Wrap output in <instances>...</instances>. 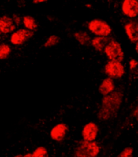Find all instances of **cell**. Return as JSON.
Masks as SVG:
<instances>
[{
  "mask_svg": "<svg viewBox=\"0 0 138 157\" xmlns=\"http://www.w3.org/2000/svg\"><path fill=\"white\" fill-rule=\"evenodd\" d=\"M123 100L124 93L120 90H115L113 93L103 97L98 113L99 119L103 121H106L115 117L119 112Z\"/></svg>",
  "mask_w": 138,
  "mask_h": 157,
  "instance_id": "1",
  "label": "cell"
},
{
  "mask_svg": "<svg viewBox=\"0 0 138 157\" xmlns=\"http://www.w3.org/2000/svg\"><path fill=\"white\" fill-rule=\"evenodd\" d=\"M88 29L95 37H109L112 33V28L106 22L101 19H93L88 23Z\"/></svg>",
  "mask_w": 138,
  "mask_h": 157,
  "instance_id": "2",
  "label": "cell"
},
{
  "mask_svg": "<svg viewBox=\"0 0 138 157\" xmlns=\"http://www.w3.org/2000/svg\"><path fill=\"white\" fill-rule=\"evenodd\" d=\"M104 53L109 60L123 62L124 59V52L121 44L118 41L111 40L104 50Z\"/></svg>",
  "mask_w": 138,
  "mask_h": 157,
  "instance_id": "3",
  "label": "cell"
},
{
  "mask_svg": "<svg viewBox=\"0 0 138 157\" xmlns=\"http://www.w3.org/2000/svg\"><path fill=\"white\" fill-rule=\"evenodd\" d=\"M104 72L108 78L111 79H119L125 73V67L121 62L109 60L104 66Z\"/></svg>",
  "mask_w": 138,
  "mask_h": 157,
  "instance_id": "4",
  "label": "cell"
},
{
  "mask_svg": "<svg viewBox=\"0 0 138 157\" xmlns=\"http://www.w3.org/2000/svg\"><path fill=\"white\" fill-rule=\"evenodd\" d=\"M34 35V32L30 31L25 28L19 29L12 33L10 37V42L14 46H21L24 44L28 39Z\"/></svg>",
  "mask_w": 138,
  "mask_h": 157,
  "instance_id": "5",
  "label": "cell"
},
{
  "mask_svg": "<svg viewBox=\"0 0 138 157\" xmlns=\"http://www.w3.org/2000/svg\"><path fill=\"white\" fill-rule=\"evenodd\" d=\"M99 125L95 122H89L85 124L81 131V136L83 140L86 142H94L99 135Z\"/></svg>",
  "mask_w": 138,
  "mask_h": 157,
  "instance_id": "6",
  "label": "cell"
},
{
  "mask_svg": "<svg viewBox=\"0 0 138 157\" xmlns=\"http://www.w3.org/2000/svg\"><path fill=\"white\" fill-rule=\"evenodd\" d=\"M122 12L124 16L134 19L138 17L137 0H124L121 6Z\"/></svg>",
  "mask_w": 138,
  "mask_h": 157,
  "instance_id": "7",
  "label": "cell"
},
{
  "mask_svg": "<svg viewBox=\"0 0 138 157\" xmlns=\"http://www.w3.org/2000/svg\"><path fill=\"white\" fill-rule=\"evenodd\" d=\"M77 146L85 154H87L90 157H98L100 153V146L95 141L94 142H86V141L82 140L80 142Z\"/></svg>",
  "mask_w": 138,
  "mask_h": 157,
  "instance_id": "8",
  "label": "cell"
},
{
  "mask_svg": "<svg viewBox=\"0 0 138 157\" xmlns=\"http://www.w3.org/2000/svg\"><path fill=\"white\" fill-rule=\"evenodd\" d=\"M69 128L64 123H59L55 124L50 130V138L52 140L57 143H60L64 140L65 137L68 133Z\"/></svg>",
  "mask_w": 138,
  "mask_h": 157,
  "instance_id": "9",
  "label": "cell"
},
{
  "mask_svg": "<svg viewBox=\"0 0 138 157\" xmlns=\"http://www.w3.org/2000/svg\"><path fill=\"white\" fill-rule=\"evenodd\" d=\"M17 25L15 24L12 17L3 15L0 17V32L3 34L14 33L17 29Z\"/></svg>",
  "mask_w": 138,
  "mask_h": 157,
  "instance_id": "10",
  "label": "cell"
},
{
  "mask_svg": "<svg viewBox=\"0 0 138 157\" xmlns=\"http://www.w3.org/2000/svg\"><path fill=\"white\" fill-rule=\"evenodd\" d=\"M126 35L129 41L132 43L138 42V21L131 20L124 26Z\"/></svg>",
  "mask_w": 138,
  "mask_h": 157,
  "instance_id": "11",
  "label": "cell"
},
{
  "mask_svg": "<svg viewBox=\"0 0 138 157\" xmlns=\"http://www.w3.org/2000/svg\"><path fill=\"white\" fill-rule=\"evenodd\" d=\"M99 90L103 97L113 93L115 90V84L114 80L110 78H104L99 85Z\"/></svg>",
  "mask_w": 138,
  "mask_h": 157,
  "instance_id": "12",
  "label": "cell"
},
{
  "mask_svg": "<svg viewBox=\"0 0 138 157\" xmlns=\"http://www.w3.org/2000/svg\"><path fill=\"white\" fill-rule=\"evenodd\" d=\"M109 37H94L92 38L91 46L98 52H104L106 47L111 41Z\"/></svg>",
  "mask_w": 138,
  "mask_h": 157,
  "instance_id": "13",
  "label": "cell"
},
{
  "mask_svg": "<svg viewBox=\"0 0 138 157\" xmlns=\"http://www.w3.org/2000/svg\"><path fill=\"white\" fill-rule=\"evenodd\" d=\"M74 38L76 41L81 46H88V45L91 44L92 38L89 35V33H87L86 31H76L73 34Z\"/></svg>",
  "mask_w": 138,
  "mask_h": 157,
  "instance_id": "14",
  "label": "cell"
},
{
  "mask_svg": "<svg viewBox=\"0 0 138 157\" xmlns=\"http://www.w3.org/2000/svg\"><path fill=\"white\" fill-rule=\"evenodd\" d=\"M22 23H23L24 26L25 27V29H27L28 30L33 31V32L37 30L38 28L37 21L34 17H31V16H24L22 19Z\"/></svg>",
  "mask_w": 138,
  "mask_h": 157,
  "instance_id": "15",
  "label": "cell"
},
{
  "mask_svg": "<svg viewBox=\"0 0 138 157\" xmlns=\"http://www.w3.org/2000/svg\"><path fill=\"white\" fill-rule=\"evenodd\" d=\"M12 53V48L8 44L1 43L0 44V60H4Z\"/></svg>",
  "mask_w": 138,
  "mask_h": 157,
  "instance_id": "16",
  "label": "cell"
},
{
  "mask_svg": "<svg viewBox=\"0 0 138 157\" xmlns=\"http://www.w3.org/2000/svg\"><path fill=\"white\" fill-rule=\"evenodd\" d=\"M59 41H60V38H59V36L56 35V34H52L45 42L44 47H46V48H50V47H54V46H56L59 43Z\"/></svg>",
  "mask_w": 138,
  "mask_h": 157,
  "instance_id": "17",
  "label": "cell"
},
{
  "mask_svg": "<svg viewBox=\"0 0 138 157\" xmlns=\"http://www.w3.org/2000/svg\"><path fill=\"white\" fill-rule=\"evenodd\" d=\"M33 157H49L48 151L44 147H38L32 153Z\"/></svg>",
  "mask_w": 138,
  "mask_h": 157,
  "instance_id": "18",
  "label": "cell"
},
{
  "mask_svg": "<svg viewBox=\"0 0 138 157\" xmlns=\"http://www.w3.org/2000/svg\"><path fill=\"white\" fill-rule=\"evenodd\" d=\"M133 156V148L131 147H125L124 150L121 151L118 157H132Z\"/></svg>",
  "mask_w": 138,
  "mask_h": 157,
  "instance_id": "19",
  "label": "cell"
},
{
  "mask_svg": "<svg viewBox=\"0 0 138 157\" xmlns=\"http://www.w3.org/2000/svg\"><path fill=\"white\" fill-rule=\"evenodd\" d=\"M73 157H90L89 155L85 154V153L79 147H76L74 151V153H73Z\"/></svg>",
  "mask_w": 138,
  "mask_h": 157,
  "instance_id": "20",
  "label": "cell"
},
{
  "mask_svg": "<svg viewBox=\"0 0 138 157\" xmlns=\"http://www.w3.org/2000/svg\"><path fill=\"white\" fill-rule=\"evenodd\" d=\"M129 64V69H130V71L136 70V68H138V61L136 60L135 59H130Z\"/></svg>",
  "mask_w": 138,
  "mask_h": 157,
  "instance_id": "21",
  "label": "cell"
},
{
  "mask_svg": "<svg viewBox=\"0 0 138 157\" xmlns=\"http://www.w3.org/2000/svg\"><path fill=\"white\" fill-rule=\"evenodd\" d=\"M12 19H13V21H14L15 24L17 25V26H19L20 24H21V17H20L19 15H17V14H13L12 15Z\"/></svg>",
  "mask_w": 138,
  "mask_h": 157,
  "instance_id": "22",
  "label": "cell"
},
{
  "mask_svg": "<svg viewBox=\"0 0 138 157\" xmlns=\"http://www.w3.org/2000/svg\"><path fill=\"white\" fill-rule=\"evenodd\" d=\"M132 116L136 120V121L138 122V106L134 108V110L132 111Z\"/></svg>",
  "mask_w": 138,
  "mask_h": 157,
  "instance_id": "23",
  "label": "cell"
},
{
  "mask_svg": "<svg viewBox=\"0 0 138 157\" xmlns=\"http://www.w3.org/2000/svg\"><path fill=\"white\" fill-rule=\"evenodd\" d=\"M47 2V0H33V2L35 4H38V3H44V2Z\"/></svg>",
  "mask_w": 138,
  "mask_h": 157,
  "instance_id": "24",
  "label": "cell"
},
{
  "mask_svg": "<svg viewBox=\"0 0 138 157\" xmlns=\"http://www.w3.org/2000/svg\"><path fill=\"white\" fill-rule=\"evenodd\" d=\"M23 157H33L32 153H26L25 155H24Z\"/></svg>",
  "mask_w": 138,
  "mask_h": 157,
  "instance_id": "25",
  "label": "cell"
},
{
  "mask_svg": "<svg viewBox=\"0 0 138 157\" xmlns=\"http://www.w3.org/2000/svg\"><path fill=\"white\" fill-rule=\"evenodd\" d=\"M135 51H136V52L138 54V42L136 43H135Z\"/></svg>",
  "mask_w": 138,
  "mask_h": 157,
  "instance_id": "26",
  "label": "cell"
},
{
  "mask_svg": "<svg viewBox=\"0 0 138 157\" xmlns=\"http://www.w3.org/2000/svg\"><path fill=\"white\" fill-rule=\"evenodd\" d=\"M13 157H23V155H21V154H18V155H14Z\"/></svg>",
  "mask_w": 138,
  "mask_h": 157,
  "instance_id": "27",
  "label": "cell"
},
{
  "mask_svg": "<svg viewBox=\"0 0 138 157\" xmlns=\"http://www.w3.org/2000/svg\"><path fill=\"white\" fill-rule=\"evenodd\" d=\"M86 6H87V7H92V6H91V5H89V4H87Z\"/></svg>",
  "mask_w": 138,
  "mask_h": 157,
  "instance_id": "28",
  "label": "cell"
},
{
  "mask_svg": "<svg viewBox=\"0 0 138 157\" xmlns=\"http://www.w3.org/2000/svg\"><path fill=\"white\" fill-rule=\"evenodd\" d=\"M0 34H1V32H0Z\"/></svg>",
  "mask_w": 138,
  "mask_h": 157,
  "instance_id": "29",
  "label": "cell"
}]
</instances>
